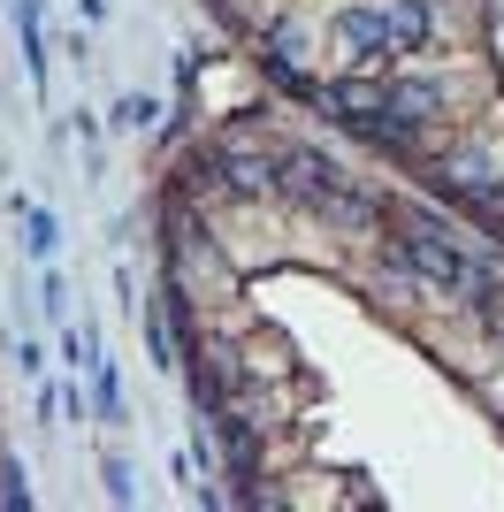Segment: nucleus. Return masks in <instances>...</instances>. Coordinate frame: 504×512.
<instances>
[{
    "label": "nucleus",
    "instance_id": "1",
    "mask_svg": "<svg viewBox=\"0 0 504 512\" xmlns=\"http://www.w3.org/2000/svg\"><path fill=\"white\" fill-rule=\"evenodd\" d=\"M329 115H344L352 130H375L382 115H390V85H367V77H344V85H329Z\"/></svg>",
    "mask_w": 504,
    "mask_h": 512
},
{
    "label": "nucleus",
    "instance_id": "2",
    "mask_svg": "<svg viewBox=\"0 0 504 512\" xmlns=\"http://www.w3.org/2000/svg\"><path fill=\"white\" fill-rule=\"evenodd\" d=\"M146 352L161 367H176V360H168V321H161V306H146Z\"/></svg>",
    "mask_w": 504,
    "mask_h": 512
},
{
    "label": "nucleus",
    "instance_id": "3",
    "mask_svg": "<svg viewBox=\"0 0 504 512\" xmlns=\"http://www.w3.org/2000/svg\"><path fill=\"white\" fill-rule=\"evenodd\" d=\"M31 253H39V260L54 253V214H31Z\"/></svg>",
    "mask_w": 504,
    "mask_h": 512
},
{
    "label": "nucleus",
    "instance_id": "4",
    "mask_svg": "<svg viewBox=\"0 0 504 512\" xmlns=\"http://www.w3.org/2000/svg\"><path fill=\"white\" fill-rule=\"evenodd\" d=\"M153 115H161V107H153V100H123V123H130V130H146Z\"/></svg>",
    "mask_w": 504,
    "mask_h": 512
}]
</instances>
